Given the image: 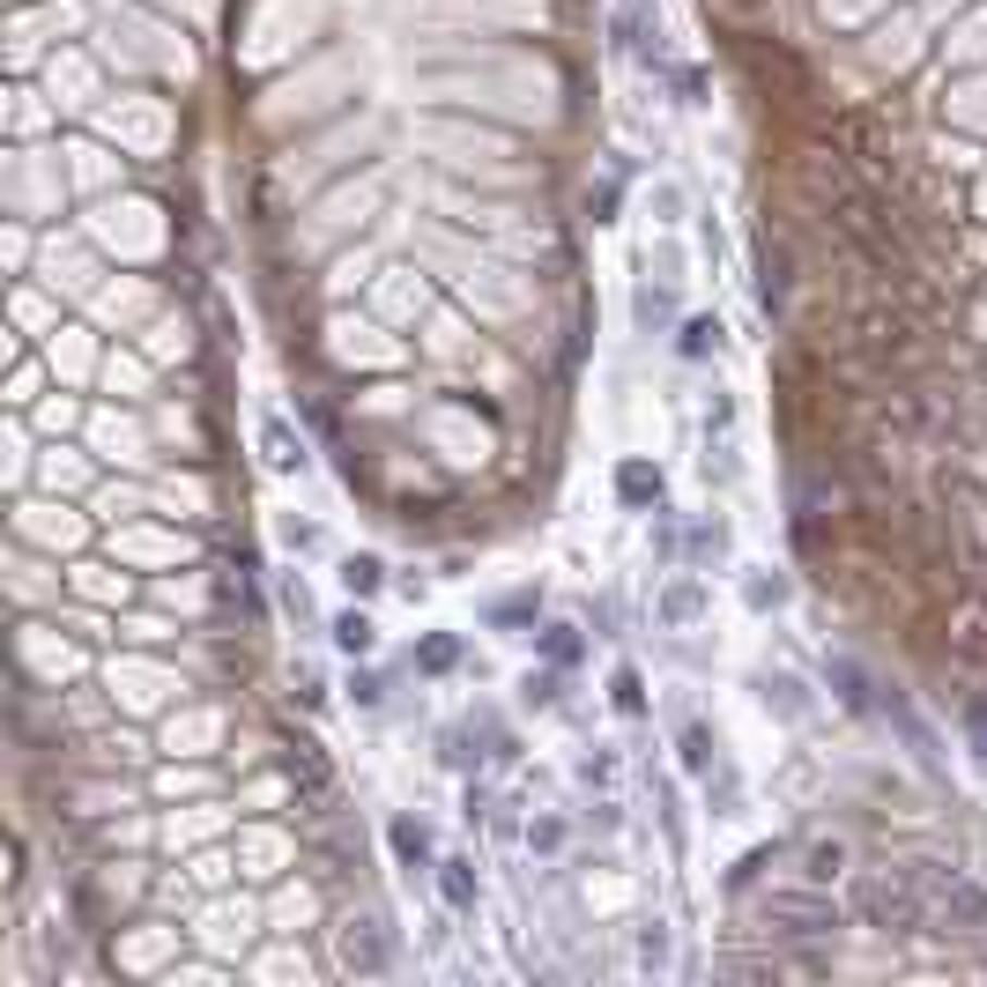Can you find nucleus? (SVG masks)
Wrapping results in <instances>:
<instances>
[{
	"label": "nucleus",
	"mask_w": 987,
	"mask_h": 987,
	"mask_svg": "<svg viewBox=\"0 0 987 987\" xmlns=\"http://www.w3.org/2000/svg\"><path fill=\"white\" fill-rule=\"evenodd\" d=\"M423 668H431V676H439V668H453V661H460V646H453V639H423Z\"/></svg>",
	"instance_id": "16"
},
{
	"label": "nucleus",
	"mask_w": 987,
	"mask_h": 987,
	"mask_svg": "<svg viewBox=\"0 0 987 987\" xmlns=\"http://www.w3.org/2000/svg\"><path fill=\"white\" fill-rule=\"evenodd\" d=\"M542 654L557 661V668H572V661H579V631H572V624H550V631H542Z\"/></svg>",
	"instance_id": "12"
},
{
	"label": "nucleus",
	"mask_w": 987,
	"mask_h": 987,
	"mask_svg": "<svg viewBox=\"0 0 987 987\" xmlns=\"http://www.w3.org/2000/svg\"><path fill=\"white\" fill-rule=\"evenodd\" d=\"M386 847H394V862H402V868H439V862H431V831L409 824V817L386 824Z\"/></svg>",
	"instance_id": "4"
},
{
	"label": "nucleus",
	"mask_w": 987,
	"mask_h": 987,
	"mask_svg": "<svg viewBox=\"0 0 987 987\" xmlns=\"http://www.w3.org/2000/svg\"><path fill=\"white\" fill-rule=\"evenodd\" d=\"M839 868V847H810V876H831Z\"/></svg>",
	"instance_id": "19"
},
{
	"label": "nucleus",
	"mask_w": 987,
	"mask_h": 987,
	"mask_svg": "<svg viewBox=\"0 0 987 987\" xmlns=\"http://www.w3.org/2000/svg\"><path fill=\"white\" fill-rule=\"evenodd\" d=\"M854 905H862V921H876V928H891V921H899V928H913V921H921L913 891H905V884H891V876H862V884H854Z\"/></svg>",
	"instance_id": "1"
},
{
	"label": "nucleus",
	"mask_w": 987,
	"mask_h": 987,
	"mask_svg": "<svg viewBox=\"0 0 987 987\" xmlns=\"http://www.w3.org/2000/svg\"><path fill=\"white\" fill-rule=\"evenodd\" d=\"M328 631H334V646H342V654H371V646H379V624H371L365 609H342Z\"/></svg>",
	"instance_id": "6"
},
{
	"label": "nucleus",
	"mask_w": 987,
	"mask_h": 987,
	"mask_svg": "<svg viewBox=\"0 0 987 987\" xmlns=\"http://www.w3.org/2000/svg\"><path fill=\"white\" fill-rule=\"evenodd\" d=\"M668 312H676V297H668V289H639V328H668Z\"/></svg>",
	"instance_id": "14"
},
{
	"label": "nucleus",
	"mask_w": 987,
	"mask_h": 987,
	"mask_svg": "<svg viewBox=\"0 0 987 987\" xmlns=\"http://www.w3.org/2000/svg\"><path fill=\"white\" fill-rule=\"evenodd\" d=\"M349 965H365V973H379V965H386V943L371 936V921H357V936H349Z\"/></svg>",
	"instance_id": "11"
},
{
	"label": "nucleus",
	"mask_w": 987,
	"mask_h": 987,
	"mask_svg": "<svg viewBox=\"0 0 987 987\" xmlns=\"http://www.w3.org/2000/svg\"><path fill=\"white\" fill-rule=\"evenodd\" d=\"M624 8H639V0H624Z\"/></svg>",
	"instance_id": "21"
},
{
	"label": "nucleus",
	"mask_w": 987,
	"mask_h": 987,
	"mask_svg": "<svg viewBox=\"0 0 987 987\" xmlns=\"http://www.w3.org/2000/svg\"><path fill=\"white\" fill-rule=\"evenodd\" d=\"M609 699H617V713H624V720H639V713H646V691H639V668H617V676H609Z\"/></svg>",
	"instance_id": "10"
},
{
	"label": "nucleus",
	"mask_w": 987,
	"mask_h": 987,
	"mask_svg": "<svg viewBox=\"0 0 987 987\" xmlns=\"http://www.w3.org/2000/svg\"><path fill=\"white\" fill-rule=\"evenodd\" d=\"M439 891H446L453 913H468V905H476V862H468V854H446V862H439Z\"/></svg>",
	"instance_id": "5"
},
{
	"label": "nucleus",
	"mask_w": 987,
	"mask_h": 987,
	"mask_svg": "<svg viewBox=\"0 0 987 987\" xmlns=\"http://www.w3.org/2000/svg\"><path fill=\"white\" fill-rule=\"evenodd\" d=\"M661 950H668V936H661V928H646V936H639V958H646V965H661Z\"/></svg>",
	"instance_id": "20"
},
{
	"label": "nucleus",
	"mask_w": 987,
	"mask_h": 987,
	"mask_svg": "<svg viewBox=\"0 0 987 987\" xmlns=\"http://www.w3.org/2000/svg\"><path fill=\"white\" fill-rule=\"evenodd\" d=\"M720 349V320H683V357H713Z\"/></svg>",
	"instance_id": "13"
},
{
	"label": "nucleus",
	"mask_w": 987,
	"mask_h": 987,
	"mask_svg": "<svg viewBox=\"0 0 987 987\" xmlns=\"http://www.w3.org/2000/svg\"><path fill=\"white\" fill-rule=\"evenodd\" d=\"M617 491L631 497V505H646V497H661V476L646 468V460H624V468H617Z\"/></svg>",
	"instance_id": "8"
},
{
	"label": "nucleus",
	"mask_w": 987,
	"mask_h": 987,
	"mask_svg": "<svg viewBox=\"0 0 987 987\" xmlns=\"http://www.w3.org/2000/svg\"><path fill=\"white\" fill-rule=\"evenodd\" d=\"M683 765H691V773L713 765V736H705V728H683Z\"/></svg>",
	"instance_id": "15"
},
{
	"label": "nucleus",
	"mask_w": 987,
	"mask_h": 987,
	"mask_svg": "<svg viewBox=\"0 0 987 987\" xmlns=\"http://www.w3.org/2000/svg\"><path fill=\"white\" fill-rule=\"evenodd\" d=\"M787 283H794V268H787V246L773 231H757V297H765V312L780 320L787 312Z\"/></svg>",
	"instance_id": "2"
},
{
	"label": "nucleus",
	"mask_w": 987,
	"mask_h": 987,
	"mask_svg": "<svg viewBox=\"0 0 987 987\" xmlns=\"http://www.w3.org/2000/svg\"><path fill=\"white\" fill-rule=\"evenodd\" d=\"M705 609V587H699V572H676L668 579V594H661V624L668 631H683V624Z\"/></svg>",
	"instance_id": "3"
},
{
	"label": "nucleus",
	"mask_w": 987,
	"mask_h": 987,
	"mask_svg": "<svg viewBox=\"0 0 987 987\" xmlns=\"http://www.w3.org/2000/svg\"><path fill=\"white\" fill-rule=\"evenodd\" d=\"M260 446H268V468H297V460H305V446L289 439L283 416H268V423H260Z\"/></svg>",
	"instance_id": "7"
},
{
	"label": "nucleus",
	"mask_w": 987,
	"mask_h": 987,
	"mask_svg": "<svg viewBox=\"0 0 987 987\" xmlns=\"http://www.w3.org/2000/svg\"><path fill=\"white\" fill-rule=\"evenodd\" d=\"M780 594H787L780 579H750V609H773V602H780Z\"/></svg>",
	"instance_id": "17"
},
{
	"label": "nucleus",
	"mask_w": 987,
	"mask_h": 987,
	"mask_svg": "<svg viewBox=\"0 0 987 987\" xmlns=\"http://www.w3.org/2000/svg\"><path fill=\"white\" fill-rule=\"evenodd\" d=\"M528 705H557V676H528Z\"/></svg>",
	"instance_id": "18"
},
{
	"label": "nucleus",
	"mask_w": 987,
	"mask_h": 987,
	"mask_svg": "<svg viewBox=\"0 0 987 987\" xmlns=\"http://www.w3.org/2000/svg\"><path fill=\"white\" fill-rule=\"evenodd\" d=\"M342 587H349V594H379V587H386V565H379V557H342Z\"/></svg>",
	"instance_id": "9"
}]
</instances>
